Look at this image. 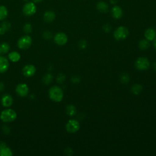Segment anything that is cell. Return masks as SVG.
<instances>
[{
  "mask_svg": "<svg viewBox=\"0 0 156 156\" xmlns=\"http://www.w3.org/2000/svg\"><path fill=\"white\" fill-rule=\"evenodd\" d=\"M48 95L52 101L55 102H59L62 101L63 98V91L60 87L54 85L49 88Z\"/></svg>",
  "mask_w": 156,
  "mask_h": 156,
  "instance_id": "obj_1",
  "label": "cell"
},
{
  "mask_svg": "<svg viewBox=\"0 0 156 156\" xmlns=\"http://www.w3.org/2000/svg\"><path fill=\"white\" fill-rule=\"evenodd\" d=\"M17 114L16 112L11 108H6L2 111L0 114V119L4 122H11L16 119Z\"/></svg>",
  "mask_w": 156,
  "mask_h": 156,
  "instance_id": "obj_2",
  "label": "cell"
},
{
  "mask_svg": "<svg viewBox=\"0 0 156 156\" xmlns=\"http://www.w3.org/2000/svg\"><path fill=\"white\" fill-rule=\"evenodd\" d=\"M129 34V29L123 26L118 27L113 32V37L115 39L118 41L125 40L127 38Z\"/></svg>",
  "mask_w": 156,
  "mask_h": 156,
  "instance_id": "obj_3",
  "label": "cell"
},
{
  "mask_svg": "<svg viewBox=\"0 0 156 156\" xmlns=\"http://www.w3.org/2000/svg\"><path fill=\"white\" fill-rule=\"evenodd\" d=\"M32 39L30 36L25 35L21 37L17 41V46L19 49L21 50H26L29 49L32 45Z\"/></svg>",
  "mask_w": 156,
  "mask_h": 156,
  "instance_id": "obj_4",
  "label": "cell"
},
{
  "mask_svg": "<svg viewBox=\"0 0 156 156\" xmlns=\"http://www.w3.org/2000/svg\"><path fill=\"white\" fill-rule=\"evenodd\" d=\"M135 68L140 71H144L149 68L150 62L147 58L144 57H140L137 58L135 62Z\"/></svg>",
  "mask_w": 156,
  "mask_h": 156,
  "instance_id": "obj_5",
  "label": "cell"
},
{
  "mask_svg": "<svg viewBox=\"0 0 156 156\" xmlns=\"http://www.w3.org/2000/svg\"><path fill=\"white\" fill-rule=\"evenodd\" d=\"M23 13L27 16H30L34 15L37 12V7L34 2L28 1L27 2L23 7Z\"/></svg>",
  "mask_w": 156,
  "mask_h": 156,
  "instance_id": "obj_6",
  "label": "cell"
},
{
  "mask_svg": "<svg viewBox=\"0 0 156 156\" xmlns=\"http://www.w3.org/2000/svg\"><path fill=\"white\" fill-rule=\"evenodd\" d=\"M65 128L66 131L70 133L77 132L80 129V124L78 121L74 119H71L68 121L66 124Z\"/></svg>",
  "mask_w": 156,
  "mask_h": 156,
  "instance_id": "obj_7",
  "label": "cell"
},
{
  "mask_svg": "<svg viewBox=\"0 0 156 156\" xmlns=\"http://www.w3.org/2000/svg\"><path fill=\"white\" fill-rule=\"evenodd\" d=\"M15 91L19 96L25 97L29 94V88L26 83H20L16 85Z\"/></svg>",
  "mask_w": 156,
  "mask_h": 156,
  "instance_id": "obj_8",
  "label": "cell"
},
{
  "mask_svg": "<svg viewBox=\"0 0 156 156\" xmlns=\"http://www.w3.org/2000/svg\"><path fill=\"white\" fill-rule=\"evenodd\" d=\"M54 41L57 45L63 46L68 41V37L63 32H58L55 34L54 37Z\"/></svg>",
  "mask_w": 156,
  "mask_h": 156,
  "instance_id": "obj_9",
  "label": "cell"
},
{
  "mask_svg": "<svg viewBox=\"0 0 156 156\" xmlns=\"http://www.w3.org/2000/svg\"><path fill=\"white\" fill-rule=\"evenodd\" d=\"M22 72L25 77H30L35 74L36 68L34 65L27 64L23 66L22 69Z\"/></svg>",
  "mask_w": 156,
  "mask_h": 156,
  "instance_id": "obj_10",
  "label": "cell"
},
{
  "mask_svg": "<svg viewBox=\"0 0 156 156\" xmlns=\"http://www.w3.org/2000/svg\"><path fill=\"white\" fill-rule=\"evenodd\" d=\"M13 98L9 94H4L1 98V103L4 107H9L13 104Z\"/></svg>",
  "mask_w": 156,
  "mask_h": 156,
  "instance_id": "obj_11",
  "label": "cell"
},
{
  "mask_svg": "<svg viewBox=\"0 0 156 156\" xmlns=\"http://www.w3.org/2000/svg\"><path fill=\"white\" fill-rule=\"evenodd\" d=\"M111 15L114 19L119 20L123 15L122 9L118 5H114L111 9Z\"/></svg>",
  "mask_w": 156,
  "mask_h": 156,
  "instance_id": "obj_12",
  "label": "cell"
},
{
  "mask_svg": "<svg viewBox=\"0 0 156 156\" xmlns=\"http://www.w3.org/2000/svg\"><path fill=\"white\" fill-rule=\"evenodd\" d=\"M9 60L2 55H0V73H5L9 68Z\"/></svg>",
  "mask_w": 156,
  "mask_h": 156,
  "instance_id": "obj_13",
  "label": "cell"
},
{
  "mask_svg": "<svg viewBox=\"0 0 156 156\" xmlns=\"http://www.w3.org/2000/svg\"><path fill=\"white\" fill-rule=\"evenodd\" d=\"M13 152L11 149L7 147L4 142L0 143V156H12Z\"/></svg>",
  "mask_w": 156,
  "mask_h": 156,
  "instance_id": "obj_14",
  "label": "cell"
},
{
  "mask_svg": "<svg viewBox=\"0 0 156 156\" xmlns=\"http://www.w3.org/2000/svg\"><path fill=\"white\" fill-rule=\"evenodd\" d=\"M144 35L148 41H154L156 38V30L154 28H147L145 30Z\"/></svg>",
  "mask_w": 156,
  "mask_h": 156,
  "instance_id": "obj_15",
  "label": "cell"
},
{
  "mask_svg": "<svg viewBox=\"0 0 156 156\" xmlns=\"http://www.w3.org/2000/svg\"><path fill=\"white\" fill-rule=\"evenodd\" d=\"M55 18V13L52 10H47L43 14V20L46 23H51Z\"/></svg>",
  "mask_w": 156,
  "mask_h": 156,
  "instance_id": "obj_16",
  "label": "cell"
},
{
  "mask_svg": "<svg viewBox=\"0 0 156 156\" xmlns=\"http://www.w3.org/2000/svg\"><path fill=\"white\" fill-rule=\"evenodd\" d=\"M96 9L100 13H107L108 11V5L105 2L101 1L96 4Z\"/></svg>",
  "mask_w": 156,
  "mask_h": 156,
  "instance_id": "obj_17",
  "label": "cell"
},
{
  "mask_svg": "<svg viewBox=\"0 0 156 156\" xmlns=\"http://www.w3.org/2000/svg\"><path fill=\"white\" fill-rule=\"evenodd\" d=\"M8 58L12 62H17L21 58V55L17 51H12L8 54Z\"/></svg>",
  "mask_w": 156,
  "mask_h": 156,
  "instance_id": "obj_18",
  "label": "cell"
},
{
  "mask_svg": "<svg viewBox=\"0 0 156 156\" xmlns=\"http://www.w3.org/2000/svg\"><path fill=\"white\" fill-rule=\"evenodd\" d=\"M149 46H150L149 41H148L146 38L145 39H141L138 42V48L141 50H143V51L146 50L149 48Z\"/></svg>",
  "mask_w": 156,
  "mask_h": 156,
  "instance_id": "obj_19",
  "label": "cell"
},
{
  "mask_svg": "<svg viewBox=\"0 0 156 156\" xmlns=\"http://www.w3.org/2000/svg\"><path fill=\"white\" fill-rule=\"evenodd\" d=\"M66 113L69 116H73L76 114V108L74 105L69 104L66 107Z\"/></svg>",
  "mask_w": 156,
  "mask_h": 156,
  "instance_id": "obj_20",
  "label": "cell"
},
{
  "mask_svg": "<svg viewBox=\"0 0 156 156\" xmlns=\"http://www.w3.org/2000/svg\"><path fill=\"white\" fill-rule=\"evenodd\" d=\"M142 90H143V87L138 83L134 84L131 87V92L133 94H135V95H138L140 94Z\"/></svg>",
  "mask_w": 156,
  "mask_h": 156,
  "instance_id": "obj_21",
  "label": "cell"
},
{
  "mask_svg": "<svg viewBox=\"0 0 156 156\" xmlns=\"http://www.w3.org/2000/svg\"><path fill=\"white\" fill-rule=\"evenodd\" d=\"M10 49V46L9 44L7 42H3L0 44V53L2 54H5L9 52Z\"/></svg>",
  "mask_w": 156,
  "mask_h": 156,
  "instance_id": "obj_22",
  "label": "cell"
},
{
  "mask_svg": "<svg viewBox=\"0 0 156 156\" xmlns=\"http://www.w3.org/2000/svg\"><path fill=\"white\" fill-rule=\"evenodd\" d=\"M8 15V10L5 6L3 5H0V21L5 20Z\"/></svg>",
  "mask_w": 156,
  "mask_h": 156,
  "instance_id": "obj_23",
  "label": "cell"
},
{
  "mask_svg": "<svg viewBox=\"0 0 156 156\" xmlns=\"http://www.w3.org/2000/svg\"><path fill=\"white\" fill-rule=\"evenodd\" d=\"M53 76L50 74V73H47L43 77V79H42V81L43 82L46 84V85H48L49 83H51V82L53 80Z\"/></svg>",
  "mask_w": 156,
  "mask_h": 156,
  "instance_id": "obj_24",
  "label": "cell"
},
{
  "mask_svg": "<svg viewBox=\"0 0 156 156\" xmlns=\"http://www.w3.org/2000/svg\"><path fill=\"white\" fill-rule=\"evenodd\" d=\"M120 80L122 83H127L130 80V77L127 73H122L120 76Z\"/></svg>",
  "mask_w": 156,
  "mask_h": 156,
  "instance_id": "obj_25",
  "label": "cell"
},
{
  "mask_svg": "<svg viewBox=\"0 0 156 156\" xmlns=\"http://www.w3.org/2000/svg\"><path fill=\"white\" fill-rule=\"evenodd\" d=\"M0 26H1V27L5 31V32H6L9 31V30L10 29V28H11V23H10V22H9V21H3V22L1 24Z\"/></svg>",
  "mask_w": 156,
  "mask_h": 156,
  "instance_id": "obj_26",
  "label": "cell"
},
{
  "mask_svg": "<svg viewBox=\"0 0 156 156\" xmlns=\"http://www.w3.org/2000/svg\"><path fill=\"white\" fill-rule=\"evenodd\" d=\"M24 32L26 34H29L32 30V26L30 23H26L23 27Z\"/></svg>",
  "mask_w": 156,
  "mask_h": 156,
  "instance_id": "obj_27",
  "label": "cell"
},
{
  "mask_svg": "<svg viewBox=\"0 0 156 156\" xmlns=\"http://www.w3.org/2000/svg\"><path fill=\"white\" fill-rule=\"evenodd\" d=\"M77 46L80 49H84L87 46V42L85 40H80L77 43Z\"/></svg>",
  "mask_w": 156,
  "mask_h": 156,
  "instance_id": "obj_28",
  "label": "cell"
},
{
  "mask_svg": "<svg viewBox=\"0 0 156 156\" xmlns=\"http://www.w3.org/2000/svg\"><path fill=\"white\" fill-rule=\"evenodd\" d=\"M65 76L63 73H59L57 76V82L58 83H62L65 80Z\"/></svg>",
  "mask_w": 156,
  "mask_h": 156,
  "instance_id": "obj_29",
  "label": "cell"
},
{
  "mask_svg": "<svg viewBox=\"0 0 156 156\" xmlns=\"http://www.w3.org/2000/svg\"><path fill=\"white\" fill-rule=\"evenodd\" d=\"M52 33L49 30H45L43 33V37L46 40H50L52 38Z\"/></svg>",
  "mask_w": 156,
  "mask_h": 156,
  "instance_id": "obj_30",
  "label": "cell"
},
{
  "mask_svg": "<svg viewBox=\"0 0 156 156\" xmlns=\"http://www.w3.org/2000/svg\"><path fill=\"white\" fill-rule=\"evenodd\" d=\"M111 29H112V27L109 24H105L102 27V29H103L104 32H105V33L109 32L111 30Z\"/></svg>",
  "mask_w": 156,
  "mask_h": 156,
  "instance_id": "obj_31",
  "label": "cell"
},
{
  "mask_svg": "<svg viewBox=\"0 0 156 156\" xmlns=\"http://www.w3.org/2000/svg\"><path fill=\"white\" fill-rule=\"evenodd\" d=\"M80 80H81L80 77L77 76H74L71 77V81L74 83H79L80 82Z\"/></svg>",
  "mask_w": 156,
  "mask_h": 156,
  "instance_id": "obj_32",
  "label": "cell"
},
{
  "mask_svg": "<svg viewBox=\"0 0 156 156\" xmlns=\"http://www.w3.org/2000/svg\"><path fill=\"white\" fill-rule=\"evenodd\" d=\"M73 154V151L71 148L70 147H66L65 150V154L67 155H71Z\"/></svg>",
  "mask_w": 156,
  "mask_h": 156,
  "instance_id": "obj_33",
  "label": "cell"
},
{
  "mask_svg": "<svg viewBox=\"0 0 156 156\" xmlns=\"http://www.w3.org/2000/svg\"><path fill=\"white\" fill-rule=\"evenodd\" d=\"M2 131H3V132H4V133L8 134V133H10V129L8 127V126H4L3 127H2Z\"/></svg>",
  "mask_w": 156,
  "mask_h": 156,
  "instance_id": "obj_34",
  "label": "cell"
},
{
  "mask_svg": "<svg viewBox=\"0 0 156 156\" xmlns=\"http://www.w3.org/2000/svg\"><path fill=\"white\" fill-rule=\"evenodd\" d=\"M5 88V85L2 82H0V92L2 91Z\"/></svg>",
  "mask_w": 156,
  "mask_h": 156,
  "instance_id": "obj_35",
  "label": "cell"
},
{
  "mask_svg": "<svg viewBox=\"0 0 156 156\" xmlns=\"http://www.w3.org/2000/svg\"><path fill=\"white\" fill-rule=\"evenodd\" d=\"M5 31L0 26V35H4L5 34Z\"/></svg>",
  "mask_w": 156,
  "mask_h": 156,
  "instance_id": "obj_36",
  "label": "cell"
},
{
  "mask_svg": "<svg viewBox=\"0 0 156 156\" xmlns=\"http://www.w3.org/2000/svg\"><path fill=\"white\" fill-rule=\"evenodd\" d=\"M109 1L111 2V4H115L118 2V0H109Z\"/></svg>",
  "mask_w": 156,
  "mask_h": 156,
  "instance_id": "obj_37",
  "label": "cell"
},
{
  "mask_svg": "<svg viewBox=\"0 0 156 156\" xmlns=\"http://www.w3.org/2000/svg\"><path fill=\"white\" fill-rule=\"evenodd\" d=\"M32 2H34L35 4H36V3H40V2H41V1H43V0H32Z\"/></svg>",
  "mask_w": 156,
  "mask_h": 156,
  "instance_id": "obj_38",
  "label": "cell"
},
{
  "mask_svg": "<svg viewBox=\"0 0 156 156\" xmlns=\"http://www.w3.org/2000/svg\"><path fill=\"white\" fill-rule=\"evenodd\" d=\"M153 44H154V48H155V49H156V38L154 39V43H153Z\"/></svg>",
  "mask_w": 156,
  "mask_h": 156,
  "instance_id": "obj_39",
  "label": "cell"
},
{
  "mask_svg": "<svg viewBox=\"0 0 156 156\" xmlns=\"http://www.w3.org/2000/svg\"><path fill=\"white\" fill-rule=\"evenodd\" d=\"M153 68H154V69L155 70H156V62H155V63H154V64H153Z\"/></svg>",
  "mask_w": 156,
  "mask_h": 156,
  "instance_id": "obj_40",
  "label": "cell"
},
{
  "mask_svg": "<svg viewBox=\"0 0 156 156\" xmlns=\"http://www.w3.org/2000/svg\"><path fill=\"white\" fill-rule=\"evenodd\" d=\"M24 1H26V2H28L29 0H24Z\"/></svg>",
  "mask_w": 156,
  "mask_h": 156,
  "instance_id": "obj_41",
  "label": "cell"
},
{
  "mask_svg": "<svg viewBox=\"0 0 156 156\" xmlns=\"http://www.w3.org/2000/svg\"><path fill=\"white\" fill-rule=\"evenodd\" d=\"M0 54H1V53H0Z\"/></svg>",
  "mask_w": 156,
  "mask_h": 156,
  "instance_id": "obj_42",
  "label": "cell"
}]
</instances>
